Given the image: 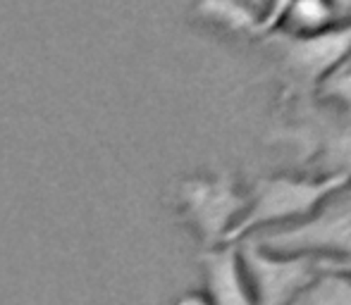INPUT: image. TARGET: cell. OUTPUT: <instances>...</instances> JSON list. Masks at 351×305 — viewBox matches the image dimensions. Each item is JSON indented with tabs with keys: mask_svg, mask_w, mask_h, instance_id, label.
I'll return each instance as SVG.
<instances>
[{
	"mask_svg": "<svg viewBox=\"0 0 351 305\" xmlns=\"http://www.w3.org/2000/svg\"><path fill=\"white\" fill-rule=\"evenodd\" d=\"M351 186L347 174H268L246 191V210L230 236L239 243L263 231L304 222L330 198Z\"/></svg>",
	"mask_w": 351,
	"mask_h": 305,
	"instance_id": "1",
	"label": "cell"
},
{
	"mask_svg": "<svg viewBox=\"0 0 351 305\" xmlns=\"http://www.w3.org/2000/svg\"><path fill=\"white\" fill-rule=\"evenodd\" d=\"M265 41L273 46L280 62L287 98L318 93L337 70L351 57V22L308 36H291L275 31Z\"/></svg>",
	"mask_w": 351,
	"mask_h": 305,
	"instance_id": "2",
	"label": "cell"
},
{
	"mask_svg": "<svg viewBox=\"0 0 351 305\" xmlns=\"http://www.w3.org/2000/svg\"><path fill=\"white\" fill-rule=\"evenodd\" d=\"M182 220L206 248L230 243V236L246 210V191L230 172L186 176L175 191Z\"/></svg>",
	"mask_w": 351,
	"mask_h": 305,
	"instance_id": "3",
	"label": "cell"
},
{
	"mask_svg": "<svg viewBox=\"0 0 351 305\" xmlns=\"http://www.w3.org/2000/svg\"><path fill=\"white\" fill-rule=\"evenodd\" d=\"M351 189V186H349ZM344 189L318 208L308 220L291 227L263 231L251 239L265 250L285 255H306L315 260L351 258V191Z\"/></svg>",
	"mask_w": 351,
	"mask_h": 305,
	"instance_id": "4",
	"label": "cell"
},
{
	"mask_svg": "<svg viewBox=\"0 0 351 305\" xmlns=\"http://www.w3.org/2000/svg\"><path fill=\"white\" fill-rule=\"evenodd\" d=\"M239 255L256 305H294L318 274V260L265 250L254 239L239 241Z\"/></svg>",
	"mask_w": 351,
	"mask_h": 305,
	"instance_id": "5",
	"label": "cell"
},
{
	"mask_svg": "<svg viewBox=\"0 0 351 305\" xmlns=\"http://www.w3.org/2000/svg\"><path fill=\"white\" fill-rule=\"evenodd\" d=\"M199 260L204 267V296L208 305H256L241 265L239 246L222 243L204 248Z\"/></svg>",
	"mask_w": 351,
	"mask_h": 305,
	"instance_id": "6",
	"label": "cell"
},
{
	"mask_svg": "<svg viewBox=\"0 0 351 305\" xmlns=\"http://www.w3.org/2000/svg\"><path fill=\"white\" fill-rule=\"evenodd\" d=\"M347 22L351 19L344 17L339 5L325 3V0H306V3H287L280 31L291 36H308Z\"/></svg>",
	"mask_w": 351,
	"mask_h": 305,
	"instance_id": "7",
	"label": "cell"
},
{
	"mask_svg": "<svg viewBox=\"0 0 351 305\" xmlns=\"http://www.w3.org/2000/svg\"><path fill=\"white\" fill-rule=\"evenodd\" d=\"M294 305H351V277L337 269L320 267L315 279L299 293Z\"/></svg>",
	"mask_w": 351,
	"mask_h": 305,
	"instance_id": "8",
	"label": "cell"
},
{
	"mask_svg": "<svg viewBox=\"0 0 351 305\" xmlns=\"http://www.w3.org/2000/svg\"><path fill=\"white\" fill-rule=\"evenodd\" d=\"M318 265L325 269H337V272L349 274L351 277V258H347V260H318Z\"/></svg>",
	"mask_w": 351,
	"mask_h": 305,
	"instance_id": "9",
	"label": "cell"
},
{
	"mask_svg": "<svg viewBox=\"0 0 351 305\" xmlns=\"http://www.w3.org/2000/svg\"><path fill=\"white\" fill-rule=\"evenodd\" d=\"M172 305H208V301H206L204 291H189L184 293V296H180Z\"/></svg>",
	"mask_w": 351,
	"mask_h": 305,
	"instance_id": "10",
	"label": "cell"
}]
</instances>
